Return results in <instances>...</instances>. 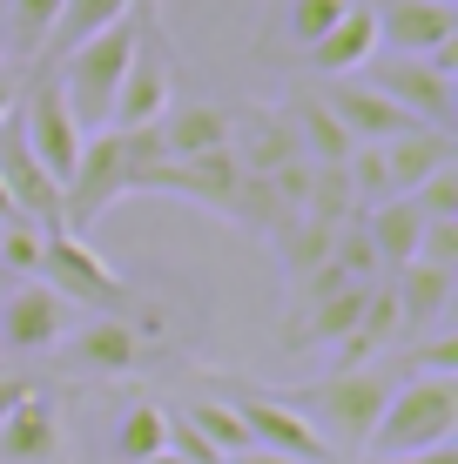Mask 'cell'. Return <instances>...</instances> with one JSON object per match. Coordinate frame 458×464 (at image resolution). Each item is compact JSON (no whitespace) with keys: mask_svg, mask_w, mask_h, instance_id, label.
Returning <instances> with one entry per match:
<instances>
[{"mask_svg":"<svg viewBox=\"0 0 458 464\" xmlns=\"http://www.w3.org/2000/svg\"><path fill=\"white\" fill-rule=\"evenodd\" d=\"M391 383H398V371H391V357H385V363H365V371H330V377L304 383V391H283V397L310 418V430L330 444V458L357 464L365 444H371V430H377V411H385Z\"/></svg>","mask_w":458,"mask_h":464,"instance_id":"cell-1","label":"cell"},{"mask_svg":"<svg viewBox=\"0 0 458 464\" xmlns=\"http://www.w3.org/2000/svg\"><path fill=\"white\" fill-rule=\"evenodd\" d=\"M357 464H458L452 444H432V451H404V458H357Z\"/></svg>","mask_w":458,"mask_h":464,"instance_id":"cell-35","label":"cell"},{"mask_svg":"<svg viewBox=\"0 0 458 464\" xmlns=\"http://www.w3.org/2000/svg\"><path fill=\"white\" fill-rule=\"evenodd\" d=\"M371 54H377V14L351 0V7H344V21H330L324 34L304 47V68L317 74V82H337V74H357Z\"/></svg>","mask_w":458,"mask_h":464,"instance_id":"cell-18","label":"cell"},{"mask_svg":"<svg viewBox=\"0 0 458 464\" xmlns=\"http://www.w3.org/2000/svg\"><path fill=\"white\" fill-rule=\"evenodd\" d=\"M365 296H371V283H337V290H324V296L290 303V310H283L277 343L290 350V357H310V350H337L344 337H351V324H357V310H365Z\"/></svg>","mask_w":458,"mask_h":464,"instance_id":"cell-13","label":"cell"},{"mask_svg":"<svg viewBox=\"0 0 458 464\" xmlns=\"http://www.w3.org/2000/svg\"><path fill=\"white\" fill-rule=\"evenodd\" d=\"M0 464H68V430L61 404L47 391H27L0 424Z\"/></svg>","mask_w":458,"mask_h":464,"instance_id":"cell-15","label":"cell"},{"mask_svg":"<svg viewBox=\"0 0 458 464\" xmlns=\"http://www.w3.org/2000/svg\"><path fill=\"white\" fill-rule=\"evenodd\" d=\"M176 47L162 41V21H155V0L141 7V34H135V54H129V74L115 88V108H108V128H149L176 102Z\"/></svg>","mask_w":458,"mask_h":464,"instance_id":"cell-8","label":"cell"},{"mask_svg":"<svg viewBox=\"0 0 458 464\" xmlns=\"http://www.w3.org/2000/svg\"><path fill=\"white\" fill-rule=\"evenodd\" d=\"M88 310H74L61 290H47L41 276H14L0 290V350L14 357H41V350L68 343V330L82 324Z\"/></svg>","mask_w":458,"mask_h":464,"instance_id":"cell-9","label":"cell"},{"mask_svg":"<svg viewBox=\"0 0 458 464\" xmlns=\"http://www.w3.org/2000/svg\"><path fill=\"white\" fill-rule=\"evenodd\" d=\"M304 216L324 222V229H344L351 216H365V209H357V188H351V169H344V162H310V175H304Z\"/></svg>","mask_w":458,"mask_h":464,"instance_id":"cell-24","label":"cell"},{"mask_svg":"<svg viewBox=\"0 0 458 464\" xmlns=\"http://www.w3.org/2000/svg\"><path fill=\"white\" fill-rule=\"evenodd\" d=\"M14 222H21V209H14V196L0 188V229H14Z\"/></svg>","mask_w":458,"mask_h":464,"instance_id":"cell-39","label":"cell"},{"mask_svg":"<svg viewBox=\"0 0 458 464\" xmlns=\"http://www.w3.org/2000/svg\"><path fill=\"white\" fill-rule=\"evenodd\" d=\"M129 196V135L122 128H94L74 155L68 182H61V229L88 236L115 202Z\"/></svg>","mask_w":458,"mask_h":464,"instance_id":"cell-6","label":"cell"},{"mask_svg":"<svg viewBox=\"0 0 458 464\" xmlns=\"http://www.w3.org/2000/svg\"><path fill=\"white\" fill-rule=\"evenodd\" d=\"M418 263H432V269H458V222H424V236H418Z\"/></svg>","mask_w":458,"mask_h":464,"instance_id":"cell-34","label":"cell"},{"mask_svg":"<svg viewBox=\"0 0 458 464\" xmlns=\"http://www.w3.org/2000/svg\"><path fill=\"white\" fill-rule=\"evenodd\" d=\"M162 451H176L182 464H229V458H223V451H216V444L196 430V424L182 418V411H169V444H162Z\"/></svg>","mask_w":458,"mask_h":464,"instance_id":"cell-33","label":"cell"},{"mask_svg":"<svg viewBox=\"0 0 458 464\" xmlns=\"http://www.w3.org/2000/svg\"><path fill=\"white\" fill-rule=\"evenodd\" d=\"M14 102H21V94H14V82H7V74H0V121L14 115Z\"/></svg>","mask_w":458,"mask_h":464,"instance_id":"cell-38","label":"cell"},{"mask_svg":"<svg viewBox=\"0 0 458 464\" xmlns=\"http://www.w3.org/2000/svg\"><path fill=\"white\" fill-rule=\"evenodd\" d=\"M182 418L196 424V430H202V438H210L223 458L249 451V430H243V418H236V404H229V397H189V411H182Z\"/></svg>","mask_w":458,"mask_h":464,"instance_id":"cell-27","label":"cell"},{"mask_svg":"<svg viewBox=\"0 0 458 464\" xmlns=\"http://www.w3.org/2000/svg\"><path fill=\"white\" fill-rule=\"evenodd\" d=\"M0 290H7V283H0Z\"/></svg>","mask_w":458,"mask_h":464,"instance_id":"cell-41","label":"cell"},{"mask_svg":"<svg viewBox=\"0 0 458 464\" xmlns=\"http://www.w3.org/2000/svg\"><path fill=\"white\" fill-rule=\"evenodd\" d=\"M27 391H34V383H27V377H7V371H0V424H7V411L21 404Z\"/></svg>","mask_w":458,"mask_h":464,"instance_id":"cell-36","label":"cell"},{"mask_svg":"<svg viewBox=\"0 0 458 464\" xmlns=\"http://www.w3.org/2000/svg\"><path fill=\"white\" fill-rule=\"evenodd\" d=\"M14 121H21V135H27V149H34V162L54 175V182H68V169H74V155H82V121H74V108H68V94H61L54 82V68H41L34 74V88L14 102Z\"/></svg>","mask_w":458,"mask_h":464,"instance_id":"cell-10","label":"cell"},{"mask_svg":"<svg viewBox=\"0 0 458 464\" xmlns=\"http://www.w3.org/2000/svg\"><path fill=\"white\" fill-rule=\"evenodd\" d=\"M210 383L236 404V418H243V430H249V444H257V451H283V458H297V464H337V458H330V444L310 430V418L277 391V383L223 377V371H210Z\"/></svg>","mask_w":458,"mask_h":464,"instance_id":"cell-4","label":"cell"},{"mask_svg":"<svg viewBox=\"0 0 458 464\" xmlns=\"http://www.w3.org/2000/svg\"><path fill=\"white\" fill-rule=\"evenodd\" d=\"M54 350H61V371L68 377L115 383V377H135L155 357V324H135V316H82L68 330V343H54Z\"/></svg>","mask_w":458,"mask_h":464,"instance_id":"cell-7","label":"cell"},{"mask_svg":"<svg viewBox=\"0 0 458 464\" xmlns=\"http://www.w3.org/2000/svg\"><path fill=\"white\" fill-rule=\"evenodd\" d=\"M344 7H351V0H283V34L297 41V54H304L330 21H344Z\"/></svg>","mask_w":458,"mask_h":464,"instance_id":"cell-30","label":"cell"},{"mask_svg":"<svg viewBox=\"0 0 458 464\" xmlns=\"http://www.w3.org/2000/svg\"><path fill=\"white\" fill-rule=\"evenodd\" d=\"M377 155H385L391 188H398V196H412L424 175H438V169H452V162H458V141L445 135V128H404V135L377 141Z\"/></svg>","mask_w":458,"mask_h":464,"instance_id":"cell-21","label":"cell"},{"mask_svg":"<svg viewBox=\"0 0 458 464\" xmlns=\"http://www.w3.org/2000/svg\"><path fill=\"white\" fill-rule=\"evenodd\" d=\"M155 141H162L169 162L216 155V149H229V108H216V102H169L162 115H155Z\"/></svg>","mask_w":458,"mask_h":464,"instance_id":"cell-20","label":"cell"},{"mask_svg":"<svg viewBox=\"0 0 458 464\" xmlns=\"http://www.w3.org/2000/svg\"><path fill=\"white\" fill-rule=\"evenodd\" d=\"M149 464H182V458H176V451H155V458H149Z\"/></svg>","mask_w":458,"mask_h":464,"instance_id":"cell-40","label":"cell"},{"mask_svg":"<svg viewBox=\"0 0 458 464\" xmlns=\"http://www.w3.org/2000/svg\"><path fill=\"white\" fill-rule=\"evenodd\" d=\"M0 188L14 196V209L21 222H34V229H61V182L34 162V149H27L21 121H0Z\"/></svg>","mask_w":458,"mask_h":464,"instance_id":"cell-14","label":"cell"},{"mask_svg":"<svg viewBox=\"0 0 458 464\" xmlns=\"http://www.w3.org/2000/svg\"><path fill=\"white\" fill-rule=\"evenodd\" d=\"M330 263H337L351 283H385V263H377V249H371V236H365V222H357V216L337 229V243H330Z\"/></svg>","mask_w":458,"mask_h":464,"instance_id":"cell-29","label":"cell"},{"mask_svg":"<svg viewBox=\"0 0 458 464\" xmlns=\"http://www.w3.org/2000/svg\"><path fill=\"white\" fill-rule=\"evenodd\" d=\"M365 236H371V249H377V263H385V276H398L404 263H418V236H424V216H418V202L412 196H385V202H371L365 216Z\"/></svg>","mask_w":458,"mask_h":464,"instance_id":"cell-22","label":"cell"},{"mask_svg":"<svg viewBox=\"0 0 458 464\" xmlns=\"http://www.w3.org/2000/svg\"><path fill=\"white\" fill-rule=\"evenodd\" d=\"M54 21H61V0H7V47L14 54H41L47 34H54Z\"/></svg>","mask_w":458,"mask_h":464,"instance_id":"cell-28","label":"cell"},{"mask_svg":"<svg viewBox=\"0 0 458 464\" xmlns=\"http://www.w3.org/2000/svg\"><path fill=\"white\" fill-rule=\"evenodd\" d=\"M141 7H149V0H135L115 27L88 34L82 47H68V54L54 61V82H61V94H68L82 135L108 128V108H115V88H122V74H129V54H135V34H141Z\"/></svg>","mask_w":458,"mask_h":464,"instance_id":"cell-2","label":"cell"},{"mask_svg":"<svg viewBox=\"0 0 458 464\" xmlns=\"http://www.w3.org/2000/svg\"><path fill=\"white\" fill-rule=\"evenodd\" d=\"M458 438V377H398L377 411V430L365 444V458H404V451H432V444Z\"/></svg>","mask_w":458,"mask_h":464,"instance_id":"cell-3","label":"cell"},{"mask_svg":"<svg viewBox=\"0 0 458 464\" xmlns=\"http://www.w3.org/2000/svg\"><path fill=\"white\" fill-rule=\"evenodd\" d=\"M391 296H398V324L404 337H432L438 324L452 316V290H458V269H432V263H404L398 276H385Z\"/></svg>","mask_w":458,"mask_h":464,"instance_id":"cell-19","label":"cell"},{"mask_svg":"<svg viewBox=\"0 0 458 464\" xmlns=\"http://www.w3.org/2000/svg\"><path fill=\"white\" fill-rule=\"evenodd\" d=\"M324 108L344 121V135L351 141H391V135H404V128H418L412 115H404L398 102H385L371 82H351V74H337V82H324Z\"/></svg>","mask_w":458,"mask_h":464,"instance_id":"cell-17","label":"cell"},{"mask_svg":"<svg viewBox=\"0 0 458 464\" xmlns=\"http://www.w3.org/2000/svg\"><path fill=\"white\" fill-rule=\"evenodd\" d=\"M283 115H290V128H297V149H304V162H351V149L357 141L344 135V121L324 108V94L317 88H297V94H283Z\"/></svg>","mask_w":458,"mask_h":464,"instance_id":"cell-23","label":"cell"},{"mask_svg":"<svg viewBox=\"0 0 458 464\" xmlns=\"http://www.w3.org/2000/svg\"><path fill=\"white\" fill-rule=\"evenodd\" d=\"M135 0H61V21H54V34H47L41 54H68V47H82L88 34H102V27H115L122 14H129Z\"/></svg>","mask_w":458,"mask_h":464,"instance_id":"cell-26","label":"cell"},{"mask_svg":"<svg viewBox=\"0 0 458 464\" xmlns=\"http://www.w3.org/2000/svg\"><path fill=\"white\" fill-rule=\"evenodd\" d=\"M34 276L88 316H135V290L88 249V236H74V229H41V269Z\"/></svg>","mask_w":458,"mask_h":464,"instance_id":"cell-5","label":"cell"},{"mask_svg":"<svg viewBox=\"0 0 458 464\" xmlns=\"http://www.w3.org/2000/svg\"><path fill=\"white\" fill-rule=\"evenodd\" d=\"M377 14V47L391 54H432L458 41V0H385Z\"/></svg>","mask_w":458,"mask_h":464,"instance_id":"cell-16","label":"cell"},{"mask_svg":"<svg viewBox=\"0 0 458 464\" xmlns=\"http://www.w3.org/2000/svg\"><path fill=\"white\" fill-rule=\"evenodd\" d=\"M229 464H297V458H283V451H257V444H249V451H236Z\"/></svg>","mask_w":458,"mask_h":464,"instance_id":"cell-37","label":"cell"},{"mask_svg":"<svg viewBox=\"0 0 458 464\" xmlns=\"http://www.w3.org/2000/svg\"><path fill=\"white\" fill-rule=\"evenodd\" d=\"M162 444H169V404L135 397V404L115 418V458H122V464H149Z\"/></svg>","mask_w":458,"mask_h":464,"instance_id":"cell-25","label":"cell"},{"mask_svg":"<svg viewBox=\"0 0 458 464\" xmlns=\"http://www.w3.org/2000/svg\"><path fill=\"white\" fill-rule=\"evenodd\" d=\"M229 155L243 175H283L304 169V149H297V128L277 102H243L229 108Z\"/></svg>","mask_w":458,"mask_h":464,"instance_id":"cell-12","label":"cell"},{"mask_svg":"<svg viewBox=\"0 0 458 464\" xmlns=\"http://www.w3.org/2000/svg\"><path fill=\"white\" fill-rule=\"evenodd\" d=\"M412 202H418L424 222H458V162L438 169V175H424V182L412 188Z\"/></svg>","mask_w":458,"mask_h":464,"instance_id":"cell-31","label":"cell"},{"mask_svg":"<svg viewBox=\"0 0 458 464\" xmlns=\"http://www.w3.org/2000/svg\"><path fill=\"white\" fill-rule=\"evenodd\" d=\"M357 74H365V82L385 94V102H398L418 128H445V135H452V121H458L452 74H438L424 54H371Z\"/></svg>","mask_w":458,"mask_h":464,"instance_id":"cell-11","label":"cell"},{"mask_svg":"<svg viewBox=\"0 0 458 464\" xmlns=\"http://www.w3.org/2000/svg\"><path fill=\"white\" fill-rule=\"evenodd\" d=\"M0 269H7V276H34V269H41V229H34V222L0 229Z\"/></svg>","mask_w":458,"mask_h":464,"instance_id":"cell-32","label":"cell"}]
</instances>
